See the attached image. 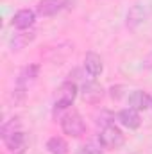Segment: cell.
I'll return each mask as SVG.
<instances>
[{
    "mask_svg": "<svg viewBox=\"0 0 152 154\" xmlns=\"http://www.w3.org/2000/svg\"><path fill=\"white\" fill-rule=\"evenodd\" d=\"M81 95H82V100L88 102V104H99L104 97V88L95 82V81H88L82 84L81 88Z\"/></svg>",
    "mask_w": 152,
    "mask_h": 154,
    "instance_id": "cell-5",
    "label": "cell"
},
{
    "mask_svg": "<svg viewBox=\"0 0 152 154\" xmlns=\"http://www.w3.org/2000/svg\"><path fill=\"white\" fill-rule=\"evenodd\" d=\"M147 18V13H145V7L141 4H134L129 11H127V18H125V23L129 29H136L138 25H141Z\"/></svg>",
    "mask_w": 152,
    "mask_h": 154,
    "instance_id": "cell-9",
    "label": "cell"
},
{
    "mask_svg": "<svg viewBox=\"0 0 152 154\" xmlns=\"http://www.w3.org/2000/svg\"><path fill=\"white\" fill-rule=\"evenodd\" d=\"M150 109H152V97H150Z\"/></svg>",
    "mask_w": 152,
    "mask_h": 154,
    "instance_id": "cell-20",
    "label": "cell"
},
{
    "mask_svg": "<svg viewBox=\"0 0 152 154\" xmlns=\"http://www.w3.org/2000/svg\"><path fill=\"white\" fill-rule=\"evenodd\" d=\"M129 108H134L136 111H145L150 108V97L143 90H134L129 95Z\"/></svg>",
    "mask_w": 152,
    "mask_h": 154,
    "instance_id": "cell-10",
    "label": "cell"
},
{
    "mask_svg": "<svg viewBox=\"0 0 152 154\" xmlns=\"http://www.w3.org/2000/svg\"><path fill=\"white\" fill-rule=\"evenodd\" d=\"M84 68L86 72L90 74L91 77H97L102 74L104 70V63H102V57L95 52H88L86 57H84Z\"/></svg>",
    "mask_w": 152,
    "mask_h": 154,
    "instance_id": "cell-11",
    "label": "cell"
},
{
    "mask_svg": "<svg viewBox=\"0 0 152 154\" xmlns=\"http://www.w3.org/2000/svg\"><path fill=\"white\" fill-rule=\"evenodd\" d=\"M66 0H39L36 5V13L39 16H54L65 7Z\"/></svg>",
    "mask_w": 152,
    "mask_h": 154,
    "instance_id": "cell-7",
    "label": "cell"
},
{
    "mask_svg": "<svg viewBox=\"0 0 152 154\" xmlns=\"http://www.w3.org/2000/svg\"><path fill=\"white\" fill-rule=\"evenodd\" d=\"M122 90H123V86H120V84H116V86H111V90H109V95H111V99H114V100H120V99L123 97Z\"/></svg>",
    "mask_w": 152,
    "mask_h": 154,
    "instance_id": "cell-18",
    "label": "cell"
},
{
    "mask_svg": "<svg viewBox=\"0 0 152 154\" xmlns=\"http://www.w3.org/2000/svg\"><path fill=\"white\" fill-rule=\"evenodd\" d=\"M77 84L72 81H66L59 86L57 90V97H56V102H54V111H61V109H68L74 100L77 97Z\"/></svg>",
    "mask_w": 152,
    "mask_h": 154,
    "instance_id": "cell-1",
    "label": "cell"
},
{
    "mask_svg": "<svg viewBox=\"0 0 152 154\" xmlns=\"http://www.w3.org/2000/svg\"><path fill=\"white\" fill-rule=\"evenodd\" d=\"M4 143H5V149L9 154H25V151H27V136L22 129L9 134L7 138H4Z\"/></svg>",
    "mask_w": 152,
    "mask_h": 154,
    "instance_id": "cell-4",
    "label": "cell"
},
{
    "mask_svg": "<svg viewBox=\"0 0 152 154\" xmlns=\"http://www.w3.org/2000/svg\"><path fill=\"white\" fill-rule=\"evenodd\" d=\"M99 142L102 143L104 149H109V151H116L123 145V133L116 127V125H108L100 131L99 134Z\"/></svg>",
    "mask_w": 152,
    "mask_h": 154,
    "instance_id": "cell-3",
    "label": "cell"
},
{
    "mask_svg": "<svg viewBox=\"0 0 152 154\" xmlns=\"http://www.w3.org/2000/svg\"><path fill=\"white\" fill-rule=\"evenodd\" d=\"M45 147H47L48 154H68V143L61 136H52Z\"/></svg>",
    "mask_w": 152,
    "mask_h": 154,
    "instance_id": "cell-14",
    "label": "cell"
},
{
    "mask_svg": "<svg viewBox=\"0 0 152 154\" xmlns=\"http://www.w3.org/2000/svg\"><path fill=\"white\" fill-rule=\"evenodd\" d=\"M102 149L100 142H88L81 147V154H102Z\"/></svg>",
    "mask_w": 152,
    "mask_h": 154,
    "instance_id": "cell-16",
    "label": "cell"
},
{
    "mask_svg": "<svg viewBox=\"0 0 152 154\" xmlns=\"http://www.w3.org/2000/svg\"><path fill=\"white\" fill-rule=\"evenodd\" d=\"M118 122L127 129H138L140 124H141L140 111H136L134 108H125L118 113Z\"/></svg>",
    "mask_w": 152,
    "mask_h": 154,
    "instance_id": "cell-8",
    "label": "cell"
},
{
    "mask_svg": "<svg viewBox=\"0 0 152 154\" xmlns=\"http://www.w3.org/2000/svg\"><path fill=\"white\" fill-rule=\"evenodd\" d=\"M38 74H39V66H38V65H27V66L18 74L16 86H20V88L27 90V88H29V84H32V82L36 81Z\"/></svg>",
    "mask_w": 152,
    "mask_h": 154,
    "instance_id": "cell-12",
    "label": "cell"
},
{
    "mask_svg": "<svg viewBox=\"0 0 152 154\" xmlns=\"http://www.w3.org/2000/svg\"><path fill=\"white\" fill-rule=\"evenodd\" d=\"M113 120H114V115L111 111H106V109H102L100 115H97V124L102 125V129L108 127V125H113Z\"/></svg>",
    "mask_w": 152,
    "mask_h": 154,
    "instance_id": "cell-17",
    "label": "cell"
},
{
    "mask_svg": "<svg viewBox=\"0 0 152 154\" xmlns=\"http://www.w3.org/2000/svg\"><path fill=\"white\" fill-rule=\"evenodd\" d=\"M34 20H36V13L32 9H20L13 16V27H16L18 31H27L29 27L34 25Z\"/></svg>",
    "mask_w": 152,
    "mask_h": 154,
    "instance_id": "cell-6",
    "label": "cell"
},
{
    "mask_svg": "<svg viewBox=\"0 0 152 154\" xmlns=\"http://www.w3.org/2000/svg\"><path fill=\"white\" fill-rule=\"evenodd\" d=\"M143 66H145V68H152V52L143 59Z\"/></svg>",
    "mask_w": 152,
    "mask_h": 154,
    "instance_id": "cell-19",
    "label": "cell"
},
{
    "mask_svg": "<svg viewBox=\"0 0 152 154\" xmlns=\"http://www.w3.org/2000/svg\"><path fill=\"white\" fill-rule=\"evenodd\" d=\"M61 129L65 134H68L72 138H81L86 131V125H84L82 116L77 111H72V113H66L61 118Z\"/></svg>",
    "mask_w": 152,
    "mask_h": 154,
    "instance_id": "cell-2",
    "label": "cell"
},
{
    "mask_svg": "<svg viewBox=\"0 0 152 154\" xmlns=\"http://www.w3.org/2000/svg\"><path fill=\"white\" fill-rule=\"evenodd\" d=\"M20 129H22V120H20V116H13V118L5 120V122L2 124V129H0L2 140H4V138H7L9 134H13V133L20 131Z\"/></svg>",
    "mask_w": 152,
    "mask_h": 154,
    "instance_id": "cell-15",
    "label": "cell"
},
{
    "mask_svg": "<svg viewBox=\"0 0 152 154\" xmlns=\"http://www.w3.org/2000/svg\"><path fill=\"white\" fill-rule=\"evenodd\" d=\"M34 38H36V32H34V31H20V32H16V34L11 38L9 47H11L13 50H22V48H25Z\"/></svg>",
    "mask_w": 152,
    "mask_h": 154,
    "instance_id": "cell-13",
    "label": "cell"
}]
</instances>
